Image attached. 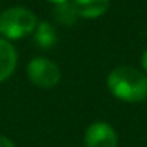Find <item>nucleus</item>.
Segmentation results:
<instances>
[{"instance_id": "39448f33", "label": "nucleus", "mask_w": 147, "mask_h": 147, "mask_svg": "<svg viewBox=\"0 0 147 147\" xmlns=\"http://www.w3.org/2000/svg\"><path fill=\"white\" fill-rule=\"evenodd\" d=\"M18 65V52L8 40L0 36V82L7 81L14 73Z\"/></svg>"}, {"instance_id": "9d476101", "label": "nucleus", "mask_w": 147, "mask_h": 147, "mask_svg": "<svg viewBox=\"0 0 147 147\" xmlns=\"http://www.w3.org/2000/svg\"><path fill=\"white\" fill-rule=\"evenodd\" d=\"M141 67H142V71L147 74V49L142 52V55H141Z\"/></svg>"}, {"instance_id": "20e7f679", "label": "nucleus", "mask_w": 147, "mask_h": 147, "mask_svg": "<svg viewBox=\"0 0 147 147\" xmlns=\"http://www.w3.org/2000/svg\"><path fill=\"white\" fill-rule=\"evenodd\" d=\"M119 136L108 122H93L84 133L86 147H117Z\"/></svg>"}, {"instance_id": "f03ea898", "label": "nucleus", "mask_w": 147, "mask_h": 147, "mask_svg": "<svg viewBox=\"0 0 147 147\" xmlns=\"http://www.w3.org/2000/svg\"><path fill=\"white\" fill-rule=\"evenodd\" d=\"M38 26L35 13L26 7H11L0 13V35L5 40H21L35 32Z\"/></svg>"}, {"instance_id": "f257e3e1", "label": "nucleus", "mask_w": 147, "mask_h": 147, "mask_svg": "<svg viewBox=\"0 0 147 147\" xmlns=\"http://www.w3.org/2000/svg\"><path fill=\"white\" fill-rule=\"evenodd\" d=\"M106 86L114 98L123 103H141L147 98V74L130 65L111 70Z\"/></svg>"}, {"instance_id": "423d86ee", "label": "nucleus", "mask_w": 147, "mask_h": 147, "mask_svg": "<svg viewBox=\"0 0 147 147\" xmlns=\"http://www.w3.org/2000/svg\"><path fill=\"white\" fill-rule=\"evenodd\" d=\"M78 16L84 19L100 18L109 10L111 0H71Z\"/></svg>"}, {"instance_id": "7ed1b4c3", "label": "nucleus", "mask_w": 147, "mask_h": 147, "mask_svg": "<svg viewBox=\"0 0 147 147\" xmlns=\"http://www.w3.org/2000/svg\"><path fill=\"white\" fill-rule=\"evenodd\" d=\"M27 76L30 82L41 89H52L60 82V68L48 57H33L27 65Z\"/></svg>"}, {"instance_id": "0eeeda50", "label": "nucleus", "mask_w": 147, "mask_h": 147, "mask_svg": "<svg viewBox=\"0 0 147 147\" xmlns=\"http://www.w3.org/2000/svg\"><path fill=\"white\" fill-rule=\"evenodd\" d=\"M33 40H35V45L38 48L49 49L57 43V32L51 22L41 21V22H38L35 32H33Z\"/></svg>"}, {"instance_id": "1a4fd4ad", "label": "nucleus", "mask_w": 147, "mask_h": 147, "mask_svg": "<svg viewBox=\"0 0 147 147\" xmlns=\"http://www.w3.org/2000/svg\"><path fill=\"white\" fill-rule=\"evenodd\" d=\"M0 147H14V142L7 136H0Z\"/></svg>"}, {"instance_id": "6e6552de", "label": "nucleus", "mask_w": 147, "mask_h": 147, "mask_svg": "<svg viewBox=\"0 0 147 147\" xmlns=\"http://www.w3.org/2000/svg\"><path fill=\"white\" fill-rule=\"evenodd\" d=\"M78 13L74 10L73 3L71 2H65V3H59L55 5L54 8V19L57 21L59 24L62 26H67V27H71L76 24L78 21Z\"/></svg>"}, {"instance_id": "9b49d317", "label": "nucleus", "mask_w": 147, "mask_h": 147, "mask_svg": "<svg viewBox=\"0 0 147 147\" xmlns=\"http://www.w3.org/2000/svg\"><path fill=\"white\" fill-rule=\"evenodd\" d=\"M46 2H51L54 5H59V3H65V2H70V0H46Z\"/></svg>"}]
</instances>
